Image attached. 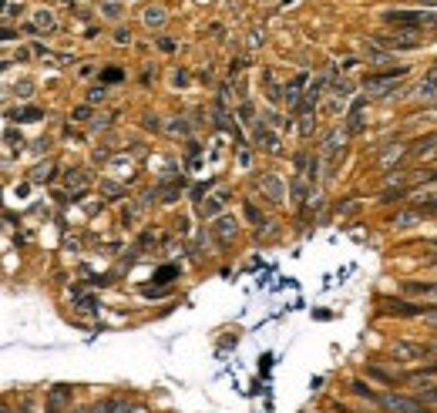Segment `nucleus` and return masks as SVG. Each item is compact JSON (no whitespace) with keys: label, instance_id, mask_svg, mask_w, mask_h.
Returning a JSON list of instances; mask_svg holds the SVG:
<instances>
[{"label":"nucleus","instance_id":"nucleus-1","mask_svg":"<svg viewBox=\"0 0 437 413\" xmlns=\"http://www.w3.org/2000/svg\"><path fill=\"white\" fill-rule=\"evenodd\" d=\"M374 44L377 47H387V51H417L420 47V34L414 27H404V31H394V34H374Z\"/></svg>","mask_w":437,"mask_h":413},{"label":"nucleus","instance_id":"nucleus-2","mask_svg":"<svg viewBox=\"0 0 437 413\" xmlns=\"http://www.w3.org/2000/svg\"><path fill=\"white\" fill-rule=\"evenodd\" d=\"M383 316H400V320H424L427 306H417V302H407V299H390V296H381L377 299Z\"/></svg>","mask_w":437,"mask_h":413},{"label":"nucleus","instance_id":"nucleus-3","mask_svg":"<svg viewBox=\"0 0 437 413\" xmlns=\"http://www.w3.org/2000/svg\"><path fill=\"white\" fill-rule=\"evenodd\" d=\"M390 357L397 359V363H420V366H424V359L431 357V346L411 343V339H394V343H390Z\"/></svg>","mask_w":437,"mask_h":413},{"label":"nucleus","instance_id":"nucleus-4","mask_svg":"<svg viewBox=\"0 0 437 413\" xmlns=\"http://www.w3.org/2000/svg\"><path fill=\"white\" fill-rule=\"evenodd\" d=\"M383 20L394 24V27H414V31L420 24H434V17L427 10H383Z\"/></svg>","mask_w":437,"mask_h":413},{"label":"nucleus","instance_id":"nucleus-5","mask_svg":"<svg viewBox=\"0 0 437 413\" xmlns=\"http://www.w3.org/2000/svg\"><path fill=\"white\" fill-rule=\"evenodd\" d=\"M400 77H407V68L400 64L394 71H383V75H367L363 77V88L367 91H390V88H397Z\"/></svg>","mask_w":437,"mask_h":413},{"label":"nucleus","instance_id":"nucleus-6","mask_svg":"<svg viewBox=\"0 0 437 413\" xmlns=\"http://www.w3.org/2000/svg\"><path fill=\"white\" fill-rule=\"evenodd\" d=\"M381 407L390 413H417L424 403L417 396H407V393H383L381 396Z\"/></svg>","mask_w":437,"mask_h":413},{"label":"nucleus","instance_id":"nucleus-7","mask_svg":"<svg viewBox=\"0 0 437 413\" xmlns=\"http://www.w3.org/2000/svg\"><path fill=\"white\" fill-rule=\"evenodd\" d=\"M88 185H91V178H88V171L84 169H75V171L64 175V188H68L71 202H81V195L88 192Z\"/></svg>","mask_w":437,"mask_h":413},{"label":"nucleus","instance_id":"nucleus-8","mask_svg":"<svg viewBox=\"0 0 437 413\" xmlns=\"http://www.w3.org/2000/svg\"><path fill=\"white\" fill-rule=\"evenodd\" d=\"M229 198H232V195H229L226 188H219L215 195H209V198H202V202H199V215H202V219H215V215L229 205Z\"/></svg>","mask_w":437,"mask_h":413},{"label":"nucleus","instance_id":"nucleus-9","mask_svg":"<svg viewBox=\"0 0 437 413\" xmlns=\"http://www.w3.org/2000/svg\"><path fill=\"white\" fill-rule=\"evenodd\" d=\"M236 232H239V222H236L232 215H219L215 226H212V235H215V242L219 245H232Z\"/></svg>","mask_w":437,"mask_h":413},{"label":"nucleus","instance_id":"nucleus-10","mask_svg":"<svg viewBox=\"0 0 437 413\" xmlns=\"http://www.w3.org/2000/svg\"><path fill=\"white\" fill-rule=\"evenodd\" d=\"M367 376H374V380H381V383H387V387H394V383H407V376L411 373H400V370H394V366L370 363V366H367Z\"/></svg>","mask_w":437,"mask_h":413},{"label":"nucleus","instance_id":"nucleus-11","mask_svg":"<svg viewBox=\"0 0 437 413\" xmlns=\"http://www.w3.org/2000/svg\"><path fill=\"white\" fill-rule=\"evenodd\" d=\"M256 185L263 188L273 202H286V185L276 178V175H259V182H256Z\"/></svg>","mask_w":437,"mask_h":413},{"label":"nucleus","instance_id":"nucleus-12","mask_svg":"<svg viewBox=\"0 0 437 413\" xmlns=\"http://www.w3.org/2000/svg\"><path fill=\"white\" fill-rule=\"evenodd\" d=\"M256 148H263V151H273V155H276V151H279V134L276 132H269L266 125H256Z\"/></svg>","mask_w":437,"mask_h":413},{"label":"nucleus","instance_id":"nucleus-13","mask_svg":"<svg viewBox=\"0 0 437 413\" xmlns=\"http://www.w3.org/2000/svg\"><path fill=\"white\" fill-rule=\"evenodd\" d=\"M68 403H71V387H64V383L47 393V413H61Z\"/></svg>","mask_w":437,"mask_h":413},{"label":"nucleus","instance_id":"nucleus-14","mask_svg":"<svg viewBox=\"0 0 437 413\" xmlns=\"http://www.w3.org/2000/svg\"><path fill=\"white\" fill-rule=\"evenodd\" d=\"M411 155L414 158H437V132L427 134V138H420V141H414V148H411Z\"/></svg>","mask_w":437,"mask_h":413},{"label":"nucleus","instance_id":"nucleus-15","mask_svg":"<svg viewBox=\"0 0 437 413\" xmlns=\"http://www.w3.org/2000/svg\"><path fill=\"white\" fill-rule=\"evenodd\" d=\"M420 219H424V208H404V212H397V215L390 219V226L394 228H411V226H417Z\"/></svg>","mask_w":437,"mask_h":413},{"label":"nucleus","instance_id":"nucleus-16","mask_svg":"<svg viewBox=\"0 0 437 413\" xmlns=\"http://www.w3.org/2000/svg\"><path fill=\"white\" fill-rule=\"evenodd\" d=\"M420 101H437V71H431L427 77H420V84L414 88Z\"/></svg>","mask_w":437,"mask_h":413},{"label":"nucleus","instance_id":"nucleus-17","mask_svg":"<svg viewBox=\"0 0 437 413\" xmlns=\"http://www.w3.org/2000/svg\"><path fill=\"white\" fill-rule=\"evenodd\" d=\"M54 178V162H40V165H34V171H31V182L34 185H47Z\"/></svg>","mask_w":437,"mask_h":413},{"label":"nucleus","instance_id":"nucleus-18","mask_svg":"<svg viewBox=\"0 0 437 413\" xmlns=\"http://www.w3.org/2000/svg\"><path fill=\"white\" fill-rule=\"evenodd\" d=\"M363 111H367V101H353V108H350V121H346V132H360L363 128Z\"/></svg>","mask_w":437,"mask_h":413},{"label":"nucleus","instance_id":"nucleus-19","mask_svg":"<svg viewBox=\"0 0 437 413\" xmlns=\"http://www.w3.org/2000/svg\"><path fill=\"white\" fill-rule=\"evenodd\" d=\"M7 118H10V121H20V125H31V121H40L44 111H40V108H17V111L7 114Z\"/></svg>","mask_w":437,"mask_h":413},{"label":"nucleus","instance_id":"nucleus-20","mask_svg":"<svg viewBox=\"0 0 437 413\" xmlns=\"http://www.w3.org/2000/svg\"><path fill=\"white\" fill-rule=\"evenodd\" d=\"M34 31H54V14L51 10H34Z\"/></svg>","mask_w":437,"mask_h":413},{"label":"nucleus","instance_id":"nucleus-21","mask_svg":"<svg viewBox=\"0 0 437 413\" xmlns=\"http://www.w3.org/2000/svg\"><path fill=\"white\" fill-rule=\"evenodd\" d=\"M350 390H353L357 396H363V400H370V403H381V393H374V390H370V383H363V380H353V383H350Z\"/></svg>","mask_w":437,"mask_h":413},{"label":"nucleus","instance_id":"nucleus-22","mask_svg":"<svg viewBox=\"0 0 437 413\" xmlns=\"http://www.w3.org/2000/svg\"><path fill=\"white\" fill-rule=\"evenodd\" d=\"M141 20H145L148 27H162V24H165V10H162V7H145V10H141Z\"/></svg>","mask_w":437,"mask_h":413},{"label":"nucleus","instance_id":"nucleus-23","mask_svg":"<svg viewBox=\"0 0 437 413\" xmlns=\"http://www.w3.org/2000/svg\"><path fill=\"white\" fill-rule=\"evenodd\" d=\"M343 141H346V132H333L326 138V155L337 158V151H343Z\"/></svg>","mask_w":437,"mask_h":413},{"label":"nucleus","instance_id":"nucleus-24","mask_svg":"<svg viewBox=\"0 0 437 413\" xmlns=\"http://www.w3.org/2000/svg\"><path fill=\"white\" fill-rule=\"evenodd\" d=\"M407 151H411V148H404V145H397V148H387V151H383V155H381V165H383V169H387L390 162H400V158H404Z\"/></svg>","mask_w":437,"mask_h":413},{"label":"nucleus","instance_id":"nucleus-25","mask_svg":"<svg viewBox=\"0 0 437 413\" xmlns=\"http://www.w3.org/2000/svg\"><path fill=\"white\" fill-rule=\"evenodd\" d=\"M417 400H420V403H427V407H434V403H437V383H431V387L417 390Z\"/></svg>","mask_w":437,"mask_h":413},{"label":"nucleus","instance_id":"nucleus-26","mask_svg":"<svg viewBox=\"0 0 437 413\" xmlns=\"http://www.w3.org/2000/svg\"><path fill=\"white\" fill-rule=\"evenodd\" d=\"M404 195H407V192H404V185H397V188H383V192H381V202H383V205H387V202H400Z\"/></svg>","mask_w":437,"mask_h":413},{"label":"nucleus","instance_id":"nucleus-27","mask_svg":"<svg viewBox=\"0 0 437 413\" xmlns=\"http://www.w3.org/2000/svg\"><path fill=\"white\" fill-rule=\"evenodd\" d=\"M114 81H125V71L121 68H105L101 71V84H114Z\"/></svg>","mask_w":437,"mask_h":413},{"label":"nucleus","instance_id":"nucleus-28","mask_svg":"<svg viewBox=\"0 0 437 413\" xmlns=\"http://www.w3.org/2000/svg\"><path fill=\"white\" fill-rule=\"evenodd\" d=\"M178 276V265H162L158 272H155V282H171Z\"/></svg>","mask_w":437,"mask_h":413},{"label":"nucleus","instance_id":"nucleus-29","mask_svg":"<svg viewBox=\"0 0 437 413\" xmlns=\"http://www.w3.org/2000/svg\"><path fill=\"white\" fill-rule=\"evenodd\" d=\"M105 98H108V88H105V84H95V88L88 91V104H101Z\"/></svg>","mask_w":437,"mask_h":413},{"label":"nucleus","instance_id":"nucleus-30","mask_svg":"<svg viewBox=\"0 0 437 413\" xmlns=\"http://www.w3.org/2000/svg\"><path fill=\"white\" fill-rule=\"evenodd\" d=\"M71 121H81V125L91 121V104H77L75 111H71Z\"/></svg>","mask_w":437,"mask_h":413},{"label":"nucleus","instance_id":"nucleus-31","mask_svg":"<svg viewBox=\"0 0 437 413\" xmlns=\"http://www.w3.org/2000/svg\"><path fill=\"white\" fill-rule=\"evenodd\" d=\"M246 215H249V222H256V228L259 226H266V219H263V212L252 205V202H246Z\"/></svg>","mask_w":437,"mask_h":413},{"label":"nucleus","instance_id":"nucleus-32","mask_svg":"<svg viewBox=\"0 0 437 413\" xmlns=\"http://www.w3.org/2000/svg\"><path fill=\"white\" fill-rule=\"evenodd\" d=\"M101 10H105V17H108V20L121 17V3H118V0H108V3H105V7H101Z\"/></svg>","mask_w":437,"mask_h":413},{"label":"nucleus","instance_id":"nucleus-33","mask_svg":"<svg viewBox=\"0 0 437 413\" xmlns=\"http://www.w3.org/2000/svg\"><path fill=\"white\" fill-rule=\"evenodd\" d=\"M14 91H17V98H20V101H27V98L34 94V84H31V81H20V84L14 88Z\"/></svg>","mask_w":437,"mask_h":413},{"label":"nucleus","instance_id":"nucleus-34","mask_svg":"<svg viewBox=\"0 0 437 413\" xmlns=\"http://www.w3.org/2000/svg\"><path fill=\"white\" fill-rule=\"evenodd\" d=\"M313 128H316V121H313V114L306 111V114H303V121H300V134H303V138H306V134L313 132Z\"/></svg>","mask_w":437,"mask_h":413},{"label":"nucleus","instance_id":"nucleus-35","mask_svg":"<svg viewBox=\"0 0 437 413\" xmlns=\"http://www.w3.org/2000/svg\"><path fill=\"white\" fill-rule=\"evenodd\" d=\"M141 293H145V296H148V299H158V296H165V293H169V289H165V286H145V289H141Z\"/></svg>","mask_w":437,"mask_h":413},{"label":"nucleus","instance_id":"nucleus-36","mask_svg":"<svg viewBox=\"0 0 437 413\" xmlns=\"http://www.w3.org/2000/svg\"><path fill=\"white\" fill-rule=\"evenodd\" d=\"M114 44H132V31H128V27H118V31H114Z\"/></svg>","mask_w":437,"mask_h":413},{"label":"nucleus","instance_id":"nucleus-37","mask_svg":"<svg viewBox=\"0 0 437 413\" xmlns=\"http://www.w3.org/2000/svg\"><path fill=\"white\" fill-rule=\"evenodd\" d=\"M330 88H333V94H337V98H346V94H350V84H346V81H333Z\"/></svg>","mask_w":437,"mask_h":413},{"label":"nucleus","instance_id":"nucleus-38","mask_svg":"<svg viewBox=\"0 0 437 413\" xmlns=\"http://www.w3.org/2000/svg\"><path fill=\"white\" fill-rule=\"evenodd\" d=\"M17 14H20V3H14V0H7V7H3V20L17 17Z\"/></svg>","mask_w":437,"mask_h":413},{"label":"nucleus","instance_id":"nucleus-39","mask_svg":"<svg viewBox=\"0 0 437 413\" xmlns=\"http://www.w3.org/2000/svg\"><path fill=\"white\" fill-rule=\"evenodd\" d=\"M3 138H7V148H17V145H24V141H20V132L14 134V128H7V134H3Z\"/></svg>","mask_w":437,"mask_h":413},{"label":"nucleus","instance_id":"nucleus-40","mask_svg":"<svg viewBox=\"0 0 437 413\" xmlns=\"http://www.w3.org/2000/svg\"><path fill=\"white\" fill-rule=\"evenodd\" d=\"M169 132L171 134H189V121H171Z\"/></svg>","mask_w":437,"mask_h":413},{"label":"nucleus","instance_id":"nucleus-41","mask_svg":"<svg viewBox=\"0 0 437 413\" xmlns=\"http://www.w3.org/2000/svg\"><path fill=\"white\" fill-rule=\"evenodd\" d=\"M424 322L437 329V306H427V313H424Z\"/></svg>","mask_w":437,"mask_h":413},{"label":"nucleus","instance_id":"nucleus-42","mask_svg":"<svg viewBox=\"0 0 437 413\" xmlns=\"http://www.w3.org/2000/svg\"><path fill=\"white\" fill-rule=\"evenodd\" d=\"M417 208H424V215H437V195H434V198H427V202L417 205Z\"/></svg>","mask_w":437,"mask_h":413},{"label":"nucleus","instance_id":"nucleus-43","mask_svg":"<svg viewBox=\"0 0 437 413\" xmlns=\"http://www.w3.org/2000/svg\"><path fill=\"white\" fill-rule=\"evenodd\" d=\"M101 188H105V192H108L112 198H118V195L125 192V188H121V185H112V182H101Z\"/></svg>","mask_w":437,"mask_h":413},{"label":"nucleus","instance_id":"nucleus-44","mask_svg":"<svg viewBox=\"0 0 437 413\" xmlns=\"http://www.w3.org/2000/svg\"><path fill=\"white\" fill-rule=\"evenodd\" d=\"M112 158V151L108 148H95V162H108Z\"/></svg>","mask_w":437,"mask_h":413},{"label":"nucleus","instance_id":"nucleus-45","mask_svg":"<svg viewBox=\"0 0 437 413\" xmlns=\"http://www.w3.org/2000/svg\"><path fill=\"white\" fill-rule=\"evenodd\" d=\"M175 84H189V75H185V71H175Z\"/></svg>","mask_w":437,"mask_h":413},{"label":"nucleus","instance_id":"nucleus-46","mask_svg":"<svg viewBox=\"0 0 437 413\" xmlns=\"http://www.w3.org/2000/svg\"><path fill=\"white\" fill-rule=\"evenodd\" d=\"M427 346H431V353H437V339H434V343H427Z\"/></svg>","mask_w":437,"mask_h":413},{"label":"nucleus","instance_id":"nucleus-47","mask_svg":"<svg viewBox=\"0 0 437 413\" xmlns=\"http://www.w3.org/2000/svg\"><path fill=\"white\" fill-rule=\"evenodd\" d=\"M434 249H437V239H434Z\"/></svg>","mask_w":437,"mask_h":413}]
</instances>
